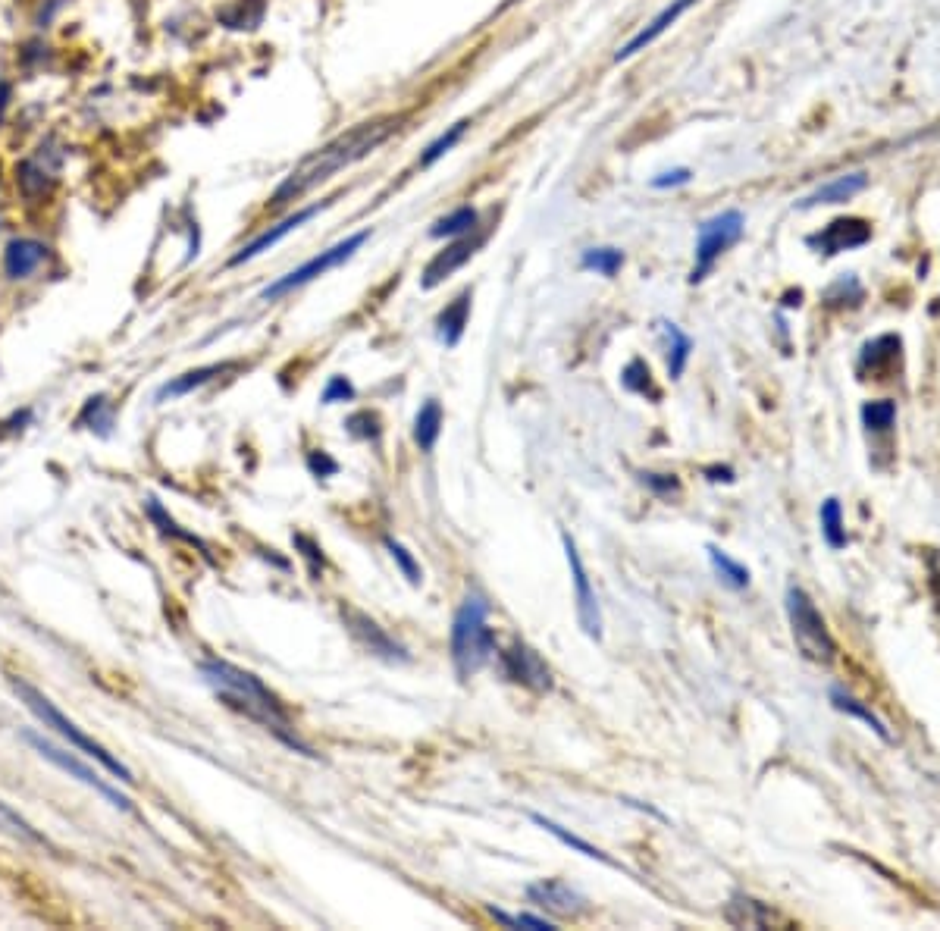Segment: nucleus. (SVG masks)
<instances>
[{
  "instance_id": "f257e3e1",
  "label": "nucleus",
  "mask_w": 940,
  "mask_h": 931,
  "mask_svg": "<svg viewBox=\"0 0 940 931\" xmlns=\"http://www.w3.org/2000/svg\"><path fill=\"white\" fill-rule=\"evenodd\" d=\"M398 123H402L398 116H376V120H370V123H358L348 132L336 135L333 142H326L323 148L308 154L286 179H282V185L270 195L267 207L270 211H282V207H289L301 195H308L326 179H333L339 170L355 167L358 160L370 157L376 148L389 142V138L398 132Z\"/></svg>"
},
{
  "instance_id": "f03ea898",
  "label": "nucleus",
  "mask_w": 940,
  "mask_h": 931,
  "mask_svg": "<svg viewBox=\"0 0 940 931\" xmlns=\"http://www.w3.org/2000/svg\"><path fill=\"white\" fill-rule=\"evenodd\" d=\"M198 671H201V678L217 690V696L229 709H235V712L248 715L251 721H257V725L267 728L276 740L286 743L289 750L317 759V753L295 734L289 712L282 709V703L264 687V681L257 678V674L242 671V668H235L229 662H220V659L201 662Z\"/></svg>"
},
{
  "instance_id": "7ed1b4c3",
  "label": "nucleus",
  "mask_w": 940,
  "mask_h": 931,
  "mask_svg": "<svg viewBox=\"0 0 940 931\" xmlns=\"http://www.w3.org/2000/svg\"><path fill=\"white\" fill-rule=\"evenodd\" d=\"M499 656L496 634L489 627V602L480 590H470L452 618V665L461 681L474 678Z\"/></svg>"
},
{
  "instance_id": "20e7f679",
  "label": "nucleus",
  "mask_w": 940,
  "mask_h": 931,
  "mask_svg": "<svg viewBox=\"0 0 940 931\" xmlns=\"http://www.w3.org/2000/svg\"><path fill=\"white\" fill-rule=\"evenodd\" d=\"M10 687H13V693L19 696V703L26 706V709L41 721L44 728H51L54 734H60V737L69 743V747L79 750V753H85V756H91V759H98V762L107 768V772H110L113 778H120L123 784H132V781H135L132 772H129V765H123L107 747H101L98 740H91V737L76 725V721H69L51 700H47V696H44L38 687H32L29 681H22V678H10Z\"/></svg>"
},
{
  "instance_id": "39448f33",
  "label": "nucleus",
  "mask_w": 940,
  "mask_h": 931,
  "mask_svg": "<svg viewBox=\"0 0 940 931\" xmlns=\"http://www.w3.org/2000/svg\"><path fill=\"white\" fill-rule=\"evenodd\" d=\"M787 618H790V631H793L799 653L812 662H818V665L834 662L837 640L831 637L825 618H821V612L815 609L812 596L796 584L787 587Z\"/></svg>"
},
{
  "instance_id": "423d86ee",
  "label": "nucleus",
  "mask_w": 940,
  "mask_h": 931,
  "mask_svg": "<svg viewBox=\"0 0 940 931\" xmlns=\"http://www.w3.org/2000/svg\"><path fill=\"white\" fill-rule=\"evenodd\" d=\"M367 239H370V229H361V232H355V236H348V239L336 242L333 248H326V251L314 254L311 261H304L301 267L289 270L286 276H279L276 283H270V286L261 292V301H276V298H282V295H289V292H295V289H301V286L314 283V279H320L323 273L342 267L345 261H351V258H355V254L364 248Z\"/></svg>"
},
{
  "instance_id": "0eeeda50",
  "label": "nucleus",
  "mask_w": 940,
  "mask_h": 931,
  "mask_svg": "<svg viewBox=\"0 0 940 931\" xmlns=\"http://www.w3.org/2000/svg\"><path fill=\"white\" fill-rule=\"evenodd\" d=\"M746 232V220L740 211H721L715 217H709L702 226H699V236H696V264L690 270V283H702L705 276L712 273V267L718 264V258L734 248Z\"/></svg>"
},
{
  "instance_id": "6e6552de",
  "label": "nucleus",
  "mask_w": 940,
  "mask_h": 931,
  "mask_svg": "<svg viewBox=\"0 0 940 931\" xmlns=\"http://www.w3.org/2000/svg\"><path fill=\"white\" fill-rule=\"evenodd\" d=\"M22 740H26L41 759H47L51 765H57L60 772H66L69 778L82 781L85 787H91L94 794L104 797L110 806H116V809H132V800H129L126 794H120V790H116L113 784H107V781H104L98 772H94L91 765H85L76 753H69V750L57 747V743H51L44 734H35V731H22Z\"/></svg>"
},
{
  "instance_id": "1a4fd4ad",
  "label": "nucleus",
  "mask_w": 940,
  "mask_h": 931,
  "mask_svg": "<svg viewBox=\"0 0 940 931\" xmlns=\"http://www.w3.org/2000/svg\"><path fill=\"white\" fill-rule=\"evenodd\" d=\"M561 543H564V555H568V568H571V580H574V602H577V621L583 627V634L590 640H602V609H599V599H596V590L590 584V574H586V565L577 552V543L571 533H561Z\"/></svg>"
},
{
  "instance_id": "9d476101",
  "label": "nucleus",
  "mask_w": 940,
  "mask_h": 931,
  "mask_svg": "<svg viewBox=\"0 0 940 931\" xmlns=\"http://www.w3.org/2000/svg\"><path fill=\"white\" fill-rule=\"evenodd\" d=\"M499 665L502 674L511 684H521L533 693H549L552 690V668L546 665V659L536 653V649L524 640H514L508 649L499 653Z\"/></svg>"
},
{
  "instance_id": "9b49d317",
  "label": "nucleus",
  "mask_w": 940,
  "mask_h": 931,
  "mask_svg": "<svg viewBox=\"0 0 940 931\" xmlns=\"http://www.w3.org/2000/svg\"><path fill=\"white\" fill-rule=\"evenodd\" d=\"M342 618H345V627L351 631V637H355L370 656H376V659H383V662H392V665H405V662H411V653L408 649L398 643L386 627H380L376 624L370 615H364V612H358V609H351V605H345L342 609Z\"/></svg>"
},
{
  "instance_id": "f8f14e48",
  "label": "nucleus",
  "mask_w": 940,
  "mask_h": 931,
  "mask_svg": "<svg viewBox=\"0 0 940 931\" xmlns=\"http://www.w3.org/2000/svg\"><path fill=\"white\" fill-rule=\"evenodd\" d=\"M333 204V198H326V201H314V204H308V207H298L295 214H289L286 220H279L276 226H270L267 232H261L257 239H251L248 245H242L239 251L232 254L229 258V267H239V264H248V261H254V258H261L264 251H270L273 245H279L286 236H292V232H298L304 223L308 220H314L320 211H326V207Z\"/></svg>"
},
{
  "instance_id": "ddd939ff",
  "label": "nucleus",
  "mask_w": 940,
  "mask_h": 931,
  "mask_svg": "<svg viewBox=\"0 0 940 931\" xmlns=\"http://www.w3.org/2000/svg\"><path fill=\"white\" fill-rule=\"evenodd\" d=\"M868 242H872V226L859 217H837L825 229L812 232V236L806 239L809 248H815L818 254H828V258L843 254V251H853V248H862Z\"/></svg>"
},
{
  "instance_id": "4468645a",
  "label": "nucleus",
  "mask_w": 940,
  "mask_h": 931,
  "mask_svg": "<svg viewBox=\"0 0 940 931\" xmlns=\"http://www.w3.org/2000/svg\"><path fill=\"white\" fill-rule=\"evenodd\" d=\"M483 242H486V236L483 232H470V236H461V239H455L452 245H445L436 258L423 267V276H420V286L423 289H436L439 283H445L455 270H461L474 254L483 248Z\"/></svg>"
},
{
  "instance_id": "2eb2a0df",
  "label": "nucleus",
  "mask_w": 940,
  "mask_h": 931,
  "mask_svg": "<svg viewBox=\"0 0 940 931\" xmlns=\"http://www.w3.org/2000/svg\"><path fill=\"white\" fill-rule=\"evenodd\" d=\"M527 897L530 903L543 906V910L555 916H580L586 910V897L561 878H539L527 884Z\"/></svg>"
},
{
  "instance_id": "dca6fc26",
  "label": "nucleus",
  "mask_w": 940,
  "mask_h": 931,
  "mask_svg": "<svg viewBox=\"0 0 940 931\" xmlns=\"http://www.w3.org/2000/svg\"><path fill=\"white\" fill-rule=\"evenodd\" d=\"M693 4H696V0H671V4H668L662 13L652 16V19L646 22V26H643L637 35H633V38L624 44V48H618L615 60H618V63H624V60H630V57H637L640 51H646L649 44H655L658 38H662V35H665V32L674 26V22H677L680 16H684Z\"/></svg>"
},
{
  "instance_id": "f3484780",
  "label": "nucleus",
  "mask_w": 940,
  "mask_h": 931,
  "mask_svg": "<svg viewBox=\"0 0 940 931\" xmlns=\"http://www.w3.org/2000/svg\"><path fill=\"white\" fill-rule=\"evenodd\" d=\"M47 258H51V248L41 239H29V236L10 239L4 248V273L19 283V279L35 276L47 264Z\"/></svg>"
},
{
  "instance_id": "a211bd4d",
  "label": "nucleus",
  "mask_w": 940,
  "mask_h": 931,
  "mask_svg": "<svg viewBox=\"0 0 940 931\" xmlns=\"http://www.w3.org/2000/svg\"><path fill=\"white\" fill-rule=\"evenodd\" d=\"M232 370H239L235 361H220V364H204V367H195V370H185V374L173 377L170 383H163L157 389V402H167V399H182V395L195 392L207 383H214L217 377L223 374H232Z\"/></svg>"
},
{
  "instance_id": "6ab92c4d",
  "label": "nucleus",
  "mask_w": 940,
  "mask_h": 931,
  "mask_svg": "<svg viewBox=\"0 0 940 931\" xmlns=\"http://www.w3.org/2000/svg\"><path fill=\"white\" fill-rule=\"evenodd\" d=\"M865 185H868L865 173H846V176H837L825 185H818L812 195L799 201V207L809 211V207H821V204H846V201H853L859 192H865Z\"/></svg>"
},
{
  "instance_id": "aec40b11",
  "label": "nucleus",
  "mask_w": 940,
  "mask_h": 931,
  "mask_svg": "<svg viewBox=\"0 0 940 931\" xmlns=\"http://www.w3.org/2000/svg\"><path fill=\"white\" fill-rule=\"evenodd\" d=\"M470 301H474V292L464 289L439 311V317H436V339L442 345L455 348L461 342V336L467 330V317H470Z\"/></svg>"
},
{
  "instance_id": "412c9836",
  "label": "nucleus",
  "mask_w": 940,
  "mask_h": 931,
  "mask_svg": "<svg viewBox=\"0 0 940 931\" xmlns=\"http://www.w3.org/2000/svg\"><path fill=\"white\" fill-rule=\"evenodd\" d=\"M900 348H903V339L897 333H884L872 342H865L859 355V374H872V377L887 374V370L897 364Z\"/></svg>"
},
{
  "instance_id": "4be33fe9",
  "label": "nucleus",
  "mask_w": 940,
  "mask_h": 931,
  "mask_svg": "<svg viewBox=\"0 0 940 931\" xmlns=\"http://www.w3.org/2000/svg\"><path fill=\"white\" fill-rule=\"evenodd\" d=\"M655 330L665 339V348H668V374H671V380H680L687 370L690 355H693V339L680 330L674 320H655Z\"/></svg>"
},
{
  "instance_id": "5701e85b",
  "label": "nucleus",
  "mask_w": 940,
  "mask_h": 931,
  "mask_svg": "<svg viewBox=\"0 0 940 931\" xmlns=\"http://www.w3.org/2000/svg\"><path fill=\"white\" fill-rule=\"evenodd\" d=\"M530 822L533 825H539L543 831H549L555 841H561L564 847H571V850H577V853H583L586 859H596V863H605V866H611V869H621L615 859H611L608 853H602L599 847H593L590 841H583V837H577V834H571L568 828H561L558 822H552V819H546V816H539V812H530Z\"/></svg>"
},
{
  "instance_id": "b1692460",
  "label": "nucleus",
  "mask_w": 940,
  "mask_h": 931,
  "mask_svg": "<svg viewBox=\"0 0 940 931\" xmlns=\"http://www.w3.org/2000/svg\"><path fill=\"white\" fill-rule=\"evenodd\" d=\"M831 706H834L837 712H843V715H853V718L865 721V725L872 728V731H875L884 743H893V734L887 731L884 721L872 712V706H865L862 700H856V696H853L850 690H843V687H831Z\"/></svg>"
},
{
  "instance_id": "393cba45",
  "label": "nucleus",
  "mask_w": 940,
  "mask_h": 931,
  "mask_svg": "<svg viewBox=\"0 0 940 931\" xmlns=\"http://www.w3.org/2000/svg\"><path fill=\"white\" fill-rule=\"evenodd\" d=\"M16 189L29 201H41V198L51 195L54 176L44 164H38V160H22V164L16 167Z\"/></svg>"
},
{
  "instance_id": "a878e982",
  "label": "nucleus",
  "mask_w": 940,
  "mask_h": 931,
  "mask_svg": "<svg viewBox=\"0 0 940 931\" xmlns=\"http://www.w3.org/2000/svg\"><path fill=\"white\" fill-rule=\"evenodd\" d=\"M477 226H480V211L464 204V207H455L452 214H445L442 220H436L430 236L433 239H461V236H470V232H477Z\"/></svg>"
},
{
  "instance_id": "bb28decb",
  "label": "nucleus",
  "mask_w": 940,
  "mask_h": 931,
  "mask_svg": "<svg viewBox=\"0 0 940 931\" xmlns=\"http://www.w3.org/2000/svg\"><path fill=\"white\" fill-rule=\"evenodd\" d=\"M442 433V405L436 399H427L414 417V442L420 452H433Z\"/></svg>"
},
{
  "instance_id": "cd10ccee",
  "label": "nucleus",
  "mask_w": 940,
  "mask_h": 931,
  "mask_svg": "<svg viewBox=\"0 0 940 931\" xmlns=\"http://www.w3.org/2000/svg\"><path fill=\"white\" fill-rule=\"evenodd\" d=\"M727 922H731V925H746V928H765V925L774 922V913L759 900H752L746 894H734L731 906H727Z\"/></svg>"
},
{
  "instance_id": "c85d7f7f",
  "label": "nucleus",
  "mask_w": 940,
  "mask_h": 931,
  "mask_svg": "<svg viewBox=\"0 0 940 931\" xmlns=\"http://www.w3.org/2000/svg\"><path fill=\"white\" fill-rule=\"evenodd\" d=\"M818 521H821V537H825V543L831 549H843L846 543H850V537H846V527H843V505H840V499L828 496L825 502H821Z\"/></svg>"
},
{
  "instance_id": "c756f323",
  "label": "nucleus",
  "mask_w": 940,
  "mask_h": 931,
  "mask_svg": "<svg viewBox=\"0 0 940 931\" xmlns=\"http://www.w3.org/2000/svg\"><path fill=\"white\" fill-rule=\"evenodd\" d=\"M705 552H709V562H712V568H715V574H718V580L724 587H731V590H746L749 587V568L743 562H737V558H731L718 546H709Z\"/></svg>"
},
{
  "instance_id": "7c9ffc66",
  "label": "nucleus",
  "mask_w": 940,
  "mask_h": 931,
  "mask_svg": "<svg viewBox=\"0 0 940 931\" xmlns=\"http://www.w3.org/2000/svg\"><path fill=\"white\" fill-rule=\"evenodd\" d=\"M0 831L10 834V837H16V841L35 844V847H51V841H47V837H44L29 819H22L19 812H16L13 806H7L4 800H0Z\"/></svg>"
},
{
  "instance_id": "2f4dec72",
  "label": "nucleus",
  "mask_w": 940,
  "mask_h": 931,
  "mask_svg": "<svg viewBox=\"0 0 940 931\" xmlns=\"http://www.w3.org/2000/svg\"><path fill=\"white\" fill-rule=\"evenodd\" d=\"M76 424L91 430V433H98V436H110L113 433V402L107 399V395H91Z\"/></svg>"
},
{
  "instance_id": "473e14b6",
  "label": "nucleus",
  "mask_w": 940,
  "mask_h": 931,
  "mask_svg": "<svg viewBox=\"0 0 940 931\" xmlns=\"http://www.w3.org/2000/svg\"><path fill=\"white\" fill-rule=\"evenodd\" d=\"M621 386L633 395H643L649 402H658L662 399V392L655 389V380H652V370L643 358H633L624 370H621Z\"/></svg>"
},
{
  "instance_id": "72a5a7b5",
  "label": "nucleus",
  "mask_w": 940,
  "mask_h": 931,
  "mask_svg": "<svg viewBox=\"0 0 940 931\" xmlns=\"http://www.w3.org/2000/svg\"><path fill=\"white\" fill-rule=\"evenodd\" d=\"M580 267L611 279L615 273H621V267H624V251H621V248H611V245L586 248V251L580 254Z\"/></svg>"
},
{
  "instance_id": "f704fd0d",
  "label": "nucleus",
  "mask_w": 940,
  "mask_h": 931,
  "mask_svg": "<svg viewBox=\"0 0 940 931\" xmlns=\"http://www.w3.org/2000/svg\"><path fill=\"white\" fill-rule=\"evenodd\" d=\"M467 126H470V120H458L455 126H449V129H445V132H442V135L436 138V142H430L427 148H423V154H420V167H433L439 157H445V154H449V151H452V148H455V145L461 142V138H464Z\"/></svg>"
},
{
  "instance_id": "c9c22d12",
  "label": "nucleus",
  "mask_w": 940,
  "mask_h": 931,
  "mask_svg": "<svg viewBox=\"0 0 940 931\" xmlns=\"http://www.w3.org/2000/svg\"><path fill=\"white\" fill-rule=\"evenodd\" d=\"M862 424L872 433H887L893 424H897V402H890V399L865 402L862 405Z\"/></svg>"
},
{
  "instance_id": "e433bc0d",
  "label": "nucleus",
  "mask_w": 940,
  "mask_h": 931,
  "mask_svg": "<svg viewBox=\"0 0 940 931\" xmlns=\"http://www.w3.org/2000/svg\"><path fill=\"white\" fill-rule=\"evenodd\" d=\"M345 430L348 436L355 439H364V442H380V417L373 411H355L351 417H345Z\"/></svg>"
},
{
  "instance_id": "4c0bfd02",
  "label": "nucleus",
  "mask_w": 940,
  "mask_h": 931,
  "mask_svg": "<svg viewBox=\"0 0 940 931\" xmlns=\"http://www.w3.org/2000/svg\"><path fill=\"white\" fill-rule=\"evenodd\" d=\"M489 916L496 919V922H502V925H508V928L555 931V922H549V919H543V916H530V913H517V916H511V913H505V910H496V906H489Z\"/></svg>"
},
{
  "instance_id": "58836bf2",
  "label": "nucleus",
  "mask_w": 940,
  "mask_h": 931,
  "mask_svg": "<svg viewBox=\"0 0 940 931\" xmlns=\"http://www.w3.org/2000/svg\"><path fill=\"white\" fill-rule=\"evenodd\" d=\"M148 518L160 527V533H170V537H176V540H185V543H195V546H201V540L198 537H192V533H185V530H179V524L163 511V505L157 502V499H148ZM204 549V546H201Z\"/></svg>"
},
{
  "instance_id": "ea45409f",
  "label": "nucleus",
  "mask_w": 940,
  "mask_h": 931,
  "mask_svg": "<svg viewBox=\"0 0 940 931\" xmlns=\"http://www.w3.org/2000/svg\"><path fill=\"white\" fill-rule=\"evenodd\" d=\"M383 543H386V549H389V555H392V562L402 568V574L408 577V584H411V587H420V565L414 562V555H411L402 543H395L392 537H386Z\"/></svg>"
},
{
  "instance_id": "a19ab883",
  "label": "nucleus",
  "mask_w": 940,
  "mask_h": 931,
  "mask_svg": "<svg viewBox=\"0 0 940 931\" xmlns=\"http://www.w3.org/2000/svg\"><path fill=\"white\" fill-rule=\"evenodd\" d=\"M355 395H358V389L351 386L348 377H329V383H326V389L320 395V402L323 405H339V402H351Z\"/></svg>"
},
{
  "instance_id": "79ce46f5",
  "label": "nucleus",
  "mask_w": 940,
  "mask_h": 931,
  "mask_svg": "<svg viewBox=\"0 0 940 931\" xmlns=\"http://www.w3.org/2000/svg\"><path fill=\"white\" fill-rule=\"evenodd\" d=\"M640 480L649 486L655 496H662V499H671V496L680 493V480H677L674 474H652V471H643Z\"/></svg>"
},
{
  "instance_id": "37998d69",
  "label": "nucleus",
  "mask_w": 940,
  "mask_h": 931,
  "mask_svg": "<svg viewBox=\"0 0 940 931\" xmlns=\"http://www.w3.org/2000/svg\"><path fill=\"white\" fill-rule=\"evenodd\" d=\"M308 468H311V474L320 480V477H336L339 474V461L336 458H329L323 449H317V452H308Z\"/></svg>"
},
{
  "instance_id": "c03bdc74",
  "label": "nucleus",
  "mask_w": 940,
  "mask_h": 931,
  "mask_svg": "<svg viewBox=\"0 0 940 931\" xmlns=\"http://www.w3.org/2000/svg\"><path fill=\"white\" fill-rule=\"evenodd\" d=\"M693 179V173L687 167H677V170H665L652 179V189H677V185H687Z\"/></svg>"
},
{
  "instance_id": "a18cd8bd",
  "label": "nucleus",
  "mask_w": 940,
  "mask_h": 931,
  "mask_svg": "<svg viewBox=\"0 0 940 931\" xmlns=\"http://www.w3.org/2000/svg\"><path fill=\"white\" fill-rule=\"evenodd\" d=\"M295 546H301V549H304V558H311V565H314V568H317V565L323 568V552H320V549H317L308 537H301V533H298V537H295Z\"/></svg>"
},
{
  "instance_id": "49530a36",
  "label": "nucleus",
  "mask_w": 940,
  "mask_h": 931,
  "mask_svg": "<svg viewBox=\"0 0 940 931\" xmlns=\"http://www.w3.org/2000/svg\"><path fill=\"white\" fill-rule=\"evenodd\" d=\"M705 474H709V480H724V483H734V471L731 468H705Z\"/></svg>"
},
{
  "instance_id": "de8ad7c7",
  "label": "nucleus",
  "mask_w": 940,
  "mask_h": 931,
  "mask_svg": "<svg viewBox=\"0 0 940 931\" xmlns=\"http://www.w3.org/2000/svg\"><path fill=\"white\" fill-rule=\"evenodd\" d=\"M0 173H4V170H0Z\"/></svg>"
}]
</instances>
